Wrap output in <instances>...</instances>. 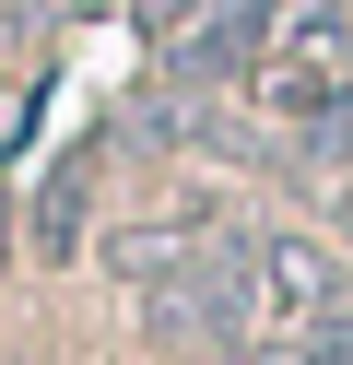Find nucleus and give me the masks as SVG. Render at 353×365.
Returning <instances> with one entry per match:
<instances>
[{
  "mask_svg": "<svg viewBox=\"0 0 353 365\" xmlns=\"http://www.w3.org/2000/svg\"><path fill=\"white\" fill-rule=\"evenodd\" d=\"M282 354H295V365H353V294H342V307H318Z\"/></svg>",
  "mask_w": 353,
  "mask_h": 365,
  "instance_id": "obj_6",
  "label": "nucleus"
},
{
  "mask_svg": "<svg viewBox=\"0 0 353 365\" xmlns=\"http://www.w3.org/2000/svg\"><path fill=\"white\" fill-rule=\"evenodd\" d=\"M247 259H259V330L295 341L318 307H342V271H329L318 236H282V224H247Z\"/></svg>",
  "mask_w": 353,
  "mask_h": 365,
  "instance_id": "obj_3",
  "label": "nucleus"
},
{
  "mask_svg": "<svg viewBox=\"0 0 353 365\" xmlns=\"http://www.w3.org/2000/svg\"><path fill=\"white\" fill-rule=\"evenodd\" d=\"M212 236H224V212H165V224H118V236H106V271H118L130 294H165V283H177V271L200 259Z\"/></svg>",
  "mask_w": 353,
  "mask_h": 365,
  "instance_id": "obj_5",
  "label": "nucleus"
},
{
  "mask_svg": "<svg viewBox=\"0 0 353 365\" xmlns=\"http://www.w3.org/2000/svg\"><path fill=\"white\" fill-rule=\"evenodd\" d=\"M271 48H282V0H200V24L165 48V83L177 95H224V83H259Z\"/></svg>",
  "mask_w": 353,
  "mask_h": 365,
  "instance_id": "obj_2",
  "label": "nucleus"
},
{
  "mask_svg": "<svg viewBox=\"0 0 353 365\" xmlns=\"http://www.w3.org/2000/svg\"><path fill=\"white\" fill-rule=\"evenodd\" d=\"M141 318H153V341L212 354V365L247 354V341H271V330H259V259H247V224H224V236H212L165 294H141Z\"/></svg>",
  "mask_w": 353,
  "mask_h": 365,
  "instance_id": "obj_1",
  "label": "nucleus"
},
{
  "mask_svg": "<svg viewBox=\"0 0 353 365\" xmlns=\"http://www.w3.org/2000/svg\"><path fill=\"white\" fill-rule=\"evenodd\" d=\"M130 24H141V36H153V48H177V36H188V24H200V0H130Z\"/></svg>",
  "mask_w": 353,
  "mask_h": 365,
  "instance_id": "obj_7",
  "label": "nucleus"
},
{
  "mask_svg": "<svg viewBox=\"0 0 353 365\" xmlns=\"http://www.w3.org/2000/svg\"><path fill=\"white\" fill-rule=\"evenodd\" d=\"M329 224H342V236H353V177H342V189H329Z\"/></svg>",
  "mask_w": 353,
  "mask_h": 365,
  "instance_id": "obj_8",
  "label": "nucleus"
},
{
  "mask_svg": "<svg viewBox=\"0 0 353 365\" xmlns=\"http://www.w3.org/2000/svg\"><path fill=\"white\" fill-rule=\"evenodd\" d=\"M94 165H106V142H71L59 165L36 177V212H24V247H36V259H83V224H94Z\"/></svg>",
  "mask_w": 353,
  "mask_h": 365,
  "instance_id": "obj_4",
  "label": "nucleus"
}]
</instances>
